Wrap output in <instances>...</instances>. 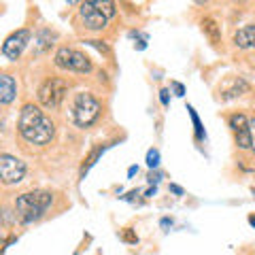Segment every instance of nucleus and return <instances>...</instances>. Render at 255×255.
Instances as JSON below:
<instances>
[{
  "label": "nucleus",
  "instance_id": "nucleus-13",
  "mask_svg": "<svg viewBox=\"0 0 255 255\" xmlns=\"http://www.w3.org/2000/svg\"><path fill=\"white\" fill-rule=\"evenodd\" d=\"M202 32L206 34V38L213 43V45H219L221 43V30L217 26V21L213 17H204L202 19Z\"/></svg>",
  "mask_w": 255,
  "mask_h": 255
},
{
  "label": "nucleus",
  "instance_id": "nucleus-19",
  "mask_svg": "<svg viewBox=\"0 0 255 255\" xmlns=\"http://www.w3.org/2000/svg\"><path fill=\"white\" fill-rule=\"evenodd\" d=\"M122 241L124 243H130V245H136L138 243V236L132 232V230H124V234H122Z\"/></svg>",
  "mask_w": 255,
  "mask_h": 255
},
{
  "label": "nucleus",
  "instance_id": "nucleus-12",
  "mask_svg": "<svg viewBox=\"0 0 255 255\" xmlns=\"http://www.w3.org/2000/svg\"><path fill=\"white\" fill-rule=\"evenodd\" d=\"M243 92H249V85H247L245 79L234 77L232 81L221 87V98L223 100H230V98H236V96H243Z\"/></svg>",
  "mask_w": 255,
  "mask_h": 255
},
{
  "label": "nucleus",
  "instance_id": "nucleus-15",
  "mask_svg": "<svg viewBox=\"0 0 255 255\" xmlns=\"http://www.w3.org/2000/svg\"><path fill=\"white\" fill-rule=\"evenodd\" d=\"M187 113H189V117H191V122H194V130H196V140H204V126H202V122H200V117H198V113L194 111V107L191 105H187Z\"/></svg>",
  "mask_w": 255,
  "mask_h": 255
},
{
  "label": "nucleus",
  "instance_id": "nucleus-6",
  "mask_svg": "<svg viewBox=\"0 0 255 255\" xmlns=\"http://www.w3.org/2000/svg\"><path fill=\"white\" fill-rule=\"evenodd\" d=\"M26 177V164L19 157H15L11 153H2L0 155V179L2 185H17Z\"/></svg>",
  "mask_w": 255,
  "mask_h": 255
},
{
  "label": "nucleus",
  "instance_id": "nucleus-28",
  "mask_svg": "<svg viewBox=\"0 0 255 255\" xmlns=\"http://www.w3.org/2000/svg\"><path fill=\"white\" fill-rule=\"evenodd\" d=\"M249 223H251V226L255 228V215H249Z\"/></svg>",
  "mask_w": 255,
  "mask_h": 255
},
{
  "label": "nucleus",
  "instance_id": "nucleus-18",
  "mask_svg": "<svg viewBox=\"0 0 255 255\" xmlns=\"http://www.w3.org/2000/svg\"><path fill=\"white\" fill-rule=\"evenodd\" d=\"M147 166L149 168H157L159 166V151L157 149H149L147 151Z\"/></svg>",
  "mask_w": 255,
  "mask_h": 255
},
{
  "label": "nucleus",
  "instance_id": "nucleus-25",
  "mask_svg": "<svg viewBox=\"0 0 255 255\" xmlns=\"http://www.w3.org/2000/svg\"><path fill=\"white\" fill-rule=\"evenodd\" d=\"M136 172H138L136 166H130V170H128V177H134V174H136Z\"/></svg>",
  "mask_w": 255,
  "mask_h": 255
},
{
  "label": "nucleus",
  "instance_id": "nucleus-5",
  "mask_svg": "<svg viewBox=\"0 0 255 255\" xmlns=\"http://www.w3.org/2000/svg\"><path fill=\"white\" fill-rule=\"evenodd\" d=\"M53 64L68 73H92V60L83 51L70 49V47H60L53 55Z\"/></svg>",
  "mask_w": 255,
  "mask_h": 255
},
{
  "label": "nucleus",
  "instance_id": "nucleus-1",
  "mask_svg": "<svg viewBox=\"0 0 255 255\" xmlns=\"http://www.w3.org/2000/svg\"><path fill=\"white\" fill-rule=\"evenodd\" d=\"M17 130L21 134V138L36 147H45L49 145L55 136V126L49 117H47L41 107L32 105H23L19 111V119H17Z\"/></svg>",
  "mask_w": 255,
  "mask_h": 255
},
{
  "label": "nucleus",
  "instance_id": "nucleus-11",
  "mask_svg": "<svg viewBox=\"0 0 255 255\" xmlns=\"http://www.w3.org/2000/svg\"><path fill=\"white\" fill-rule=\"evenodd\" d=\"M17 94V83L11 75H0V102L2 105H11Z\"/></svg>",
  "mask_w": 255,
  "mask_h": 255
},
{
  "label": "nucleus",
  "instance_id": "nucleus-8",
  "mask_svg": "<svg viewBox=\"0 0 255 255\" xmlns=\"http://www.w3.org/2000/svg\"><path fill=\"white\" fill-rule=\"evenodd\" d=\"M228 126L230 130H232L234 134V142L238 149H251V128H249V117H247L245 113H234L230 115L228 119Z\"/></svg>",
  "mask_w": 255,
  "mask_h": 255
},
{
  "label": "nucleus",
  "instance_id": "nucleus-20",
  "mask_svg": "<svg viewBox=\"0 0 255 255\" xmlns=\"http://www.w3.org/2000/svg\"><path fill=\"white\" fill-rule=\"evenodd\" d=\"M87 45H92V47H96L100 53H105V55H109V45H105L102 41H85Z\"/></svg>",
  "mask_w": 255,
  "mask_h": 255
},
{
  "label": "nucleus",
  "instance_id": "nucleus-3",
  "mask_svg": "<svg viewBox=\"0 0 255 255\" xmlns=\"http://www.w3.org/2000/svg\"><path fill=\"white\" fill-rule=\"evenodd\" d=\"M100 102L94 94L90 92H77L73 98H70L68 105V115L70 122H73L77 128H90L98 122L100 117Z\"/></svg>",
  "mask_w": 255,
  "mask_h": 255
},
{
  "label": "nucleus",
  "instance_id": "nucleus-26",
  "mask_svg": "<svg viewBox=\"0 0 255 255\" xmlns=\"http://www.w3.org/2000/svg\"><path fill=\"white\" fill-rule=\"evenodd\" d=\"M170 191H174V194H179V196L183 194V189H181L179 185H170Z\"/></svg>",
  "mask_w": 255,
  "mask_h": 255
},
{
  "label": "nucleus",
  "instance_id": "nucleus-27",
  "mask_svg": "<svg viewBox=\"0 0 255 255\" xmlns=\"http://www.w3.org/2000/svg\"><path fill=\"white\" fill-rule=\"evenodd\" d=\"M162 226H164V228H168V226H172V219H162Z\"/></svg>",
  "mask_w": 255,
  "mask_h": 255
},
{
  "label": "nucleus",
  "instance_id": "nucleus-22",
  "mask_svg": "<svg viewBox=\"0 0 255 255\" xmlns=\"http://www.w3.org/2000/svg\"><path fill=\"white\" fill-rule=\"evenodd\" d=\"M159 100H162V105L164 107H168V90H162V92H159Z\"/></svg>",
  "mask_w": 255,
  "mask_h": 255
},
{
  "label": "nucleus",
  "instance_id": "nucleus-10",
  "mask_svg": "<svg viewBox=\"0 0 255 255\" xmlns=\"http://www.w3.org/2000/svg\"><path fill=\"white\" fill-rule=\"evenodd\" d=\"M234 45L238 49H255V23H247L234 32Z\"/></svg>",
  "mask_w": 255,
  "mask_h": 255
},
{
  "label": "nucleus",
  "instance_id": "nucleus-14",
  "mask_svg": "<svg viewBox=\"0 0 255 255\" xmlns=\"http://www.w3.org/2000/svg\"><path fill=\"white\" fill-rule=\"evenodd\" d=\"M107 147H109V145H98V147H94V149L90 151V155H87V157L83 159V166H81V177H85L87 170H90L92 166H94V164H96V162H98V159L102 157V153H105V151H107Z\"/></svg>",
  "mask_w": 255,
  "mask_h": 255
},
{
  "label": "nucleus",
  "instance_id": "nucleus-23",
  "mask_svg": "<svg viewBox=\"0 0 255 255\" xmlns=\"http://www.w3.org/2000/svg\"><path fill=\"white\" fill-rule=\"evenodd\" d=\"M172 87H174V92H177V96H185V87L181 83H172Z\"/></svg>",
  "mask_w": 255,
  "mask_h": 255
},
{
  "label": "nucleus",
  "instance_id": "nucleus-4",
  "mask_svg": "<svg viewBox=\"0 0 255 255\" xmlns=\"http://www.w3.org/2000/svg\"><path fill=\"white\" fill-rule=\"evenodd\" d=\"M68 94V81L60 77H49L45 79L43 85L38 87V102L45 109H58Z\"/></svg>",
  "mask_w": 255,
  "mask_h": 255
},
{
  "label": "nucleus",
  "instance_id": "nucleus-9",
  "mask_svg": "<svg viewBox=\"0 0 255 255\" xmlns=\"http://www.w3.org/2000/svg\"><path fill=\"white\" fill-rule=\"evenodd\" d=\"M30 36H32L30 30H26V28H21L17 32H13V34H9L6 36V41L2 43V55L6 60H17L21 55V51L28 47Z\"/></svg>",
  "mask_w": 255,
  "mask_h": 255
},
{
  "label": "nucleus",
  "instance_id": "nucleus-2",
  "mask_svg": "<svg viewBox=\"0 0 255 255\" xmlns=\"http://www.w3.org/2000/svg\"><path fill=\"white\" fill-rule=\"evenodd\" d=\"M53 202V194L45 189L23 191L15 198V217L21 223H34L43 217V213L49 209Z\"/></svg>",
  "mask_w": 255,
  "mask_h": 255
},
{
  "label": "nucleus",
  "instance_id": "nucleus-16",
  "mask_svg": "<svg viewBox=\"0 0 255 255\" xmlns=\"http://www.w3.org/2000/svg\"><path fill=\"white\" fill-rule=\"evenodd\" d=\"M36 38H38V47H41V51H45V49H49V47L53 45L55 32H51V30H41Z\"/></svg>",
  "mask_w": 255,
  "mask_h": 255
},
{
  "label": "nucleus",
  "instance_id": "nucleus-24",
  "mask_svg": "<svg viewBox=\"0 0 255 255\" xmlns=\"http://www.w3.org/2000/svg\"><path fill=\"white\" fill-rule=\"evenodd\" d=\"M159 179H162L159 174H149V183H157Z\"/></svg>",
  "mask_w": 255,
  "mask_h": 255
},
{
  "label": "nucleus",
  "instance_id": "nucleus-17",
  "mask_svg": "<svg viewBox=\"0 0 255 255\" xmlns=\"http://www.w3.org/2000/svg\"><path fill=\"white\" fill-rule=\"evenodd\" d=\"M96 2V6L107 15V17L111 19V17H115V13H117V9H115V2H111V0H94Z\"/></svg>",
  "mask_w": 255,
  "mask_h": 255
},
{
  "label": "nucleus",
  "instance_id": "nucleus-7",
  "mask_svg": "<svg viewBox=\"0 0 255 255\" xmlns=\"http://www.w3.org/2000/svg\"><path fill=\"white\" fill-rule=\"evenodd\" d=\"M79 21L83 23L85 30L102 32L107 28L109 17L98 9V6H96V2H83L81 6H79Z\"/></svg>",
  "mask_w": 255,
  "mask_h": 255
},
{
  "label": "nucleus",
  "instance_id": "nucleus-21",
  "mask_svg": "<svg viewBox=\"0 0 255 255\" xmlns=\"http://www.w3.org/2000/svg\"><path fill=\"white\" fill-rule=\"evenodd\" d=\"M249 128H251V151L255 153V117L249 119Z\"/></svg>",
  "mask_w": 255,
  "mask_h": 255
}]
</instances>
